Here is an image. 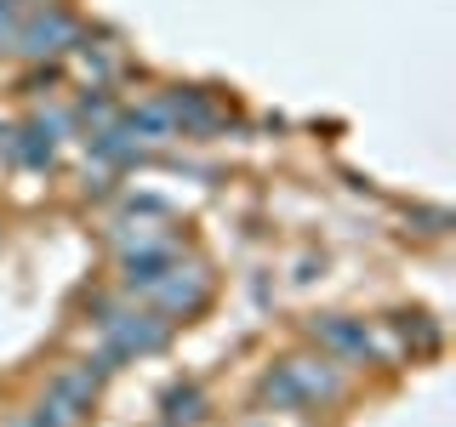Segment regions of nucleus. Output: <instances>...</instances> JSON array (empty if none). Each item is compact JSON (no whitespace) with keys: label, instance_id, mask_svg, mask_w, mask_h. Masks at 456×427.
I'll use <instances>...</instances> for the list:
<instances>
[{"label":"nucleus","instance_id":"1","mask_svg":"<svg viewBox=\"0 0 456 427\" xmlns=\"http://www.w3.org/2000/svg\"><path fill=\"white\" fill-rule=\"evenodd\" d=\"M337 393H342V370L331 359H285L263 382V399L274 410H314V405H331Z\"/></svg>","mask_w":456,"mask_h":427},{"label":"nucleus","instance_id":"2","mask_svg":"<svg viewBox=\"0 0 456 427\" xmlns=\"http://www.w3.org/2000/svg\"><path fill=\"white\" fill-rule=\"evenodd\" d=\"M171 342V319L166 313H114V319L103 325V359L109 370L126 365V359H142V353H160Z\"/></svg>","mask_w":456,"mask_h":427},{"label":"nucleus","instance_id":"3","mask_svg":"<svg viewBox=\"0 0 456 427\" xmlns=\"http://www.w3.org/2000/svg\"><path fill=\"white\" fill-rule=\"evenodd\" d=\"M12 46L28 52V57H57V52L80 46V28H75V18H69V12H57V6H35L18 28H12Z\"/></svg>","mask_w":456,"mask_h":427},{"label":"nucleus","instance_id":"4","mask_svg":"<svg viewBox=\"0 0 456 427\" xmlns=\"http://www.w3.org/2000/svg\"><path fill=\"white\" fill-rule=\"evenodd\" d=\"M149 296L160 302V313H194L211 296V279H206V268H177V262H171L166 279L154 285Z\"/></svg>","mask_w":456,"mask_h":427},{"label":"nucleus","instance_id":"5","mask_svg":"<svg viewBox=\"0 0 456 427\" xmlns=\"http://www.w3.org/2000/svg\"><path fill=\"white\" fill-rule=\"evenodd\" d=\"M314 336H320V348H331L337 359H370V353H377V342H370V331L360 319H320Z\"/></svg>","mask_w":456,"mask_h":427},{"label":"nucleus","instance_id":"6","mask_svg":"<svg viewBox=\"0 0 456 427\" xmlns=\"http://www.w3.org/2000/svg\"><path fill=\"white\" fill-rule=\"evenodd\" d=\"M177 262V251H171V239L160 246H137L126 251V291H154V285L166 279V268Z\"/></svg>","mask_w":456,"mask_h":427},{"label":"nucleus","instance_id":"7","mask_svg":"<svg viewBox=\"0 0 456 427\" xmlns=\"http://www.w3.org/2000/svg\"><path fill=\"white\" fill-rule=\"evenodd\" d=\"M200 416H206V393H200L194 388V382H177V388H171L166 393V422H200Z\"/></svg>","mask_w":456,"mask_h":427},{"label":"nucleus","instance_id":"8","mask_svg":"<svg viewBox=\"0 0 456 427\" xmlns=\"http://www.w3.org/2000/svg\"><path fill=\"white\" fill-rule=\"evenodd\" d=\"M12 427H40V416H35V410H28V416H18Z\"/></svg>","mask_w":456,"mask_h":427},{"label":"nucleus","instance_id":"9","mask_svg":"<svg viewBox=\"0 0 456 427\" xmlns=\"http://www.w3.org/2000/svg\"><path fill=\"white\" fill-rule=\"evenodd\" d=\"M0 142H6V125H0Z\"/></svg>","mask_w":456,"mask_h":427},{"label":"nucleus","instance_id":"10","mask_svg":"<svg viewBox=\"0 0 456 427\" xmlns=\"http://www.w3.org/2000/svg\"><path fill=\"white\" fill-rule=\"evenodd\" d=\"M166 427H177V422H166Z\"/></svg>","mask_w":456,"mask_h":427}]
</instances>
